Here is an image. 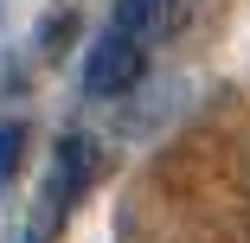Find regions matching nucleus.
<instances>
[{"label": "nucleus", "instance_id": "obj_1", "mask_svg": "<svg viewBox=\"0 0 250 243\" xmlns=\"http://www.w3.org/2000/svg\"><path fill=\"white\" fill-rule=\"evenodd\" d=\"M96 167H103V148H96L90 134H58L45 186H39V205H32V224H26V243H58V230L71 224V211L90 192Z\"/></svg>", "mask_w": 250, "mask_h": 243}, {"label": "nucleus", "instance_id": "obj_2", "mask_svg": "<svg viewBox=\"0 0 250 243\" xmlns=\"http://www.w3.org/2000/svg\"><path fill=\"white\" fill-rule=\"evenodd\" d=\"M141 77H147V45L122 26H103L83 52V96H128Z\"/></svg>", "mask_w": 250, "mask_h": 243}, {"label": "nucleus", "instance_id": "obj_3", "mask_svg": "<svg viewBox=\"0 0 250 243\" xmlns=\"http://www.w3.org/2000/svg\"><path fill=\"white\" fill-rule=\"evenodd\" d=\"M109 26H122V32H135L141 45H154L167 26H173V0H116V13H109Z\"/></svg>", "mask_w": 250, "mask_h": 243}, {"label": "nucleus", "instance_id": "obj_4", "mask_svg": "<svg viewBox=\"0 0 250 243\" xmlns=\"http://www.w3.org/2000/svg\"><path fill=\"white\" fill-rule=\"evenodd\" d=\"M26 122H0V199H7V186H13V173L26 167Z\"/></svg>", "mask_w": 250, "mask_h": 243}]
</instances>
